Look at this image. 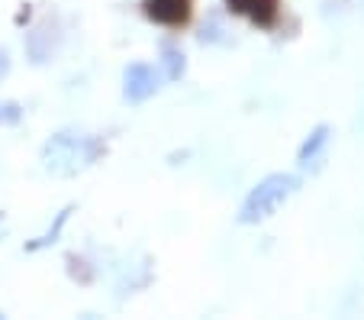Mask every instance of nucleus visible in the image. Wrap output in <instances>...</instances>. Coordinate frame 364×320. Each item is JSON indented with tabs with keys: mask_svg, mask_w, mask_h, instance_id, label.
Returning a JSON list of instances; mask_svg holds the SVG:
<instances>
[{
	"mask_svg": "<svg viewBox=\"0 0 364 320\" xmlns=\"http://www.w3.org/2000/svg\"><path fill=\"white\" fill-rule=\"evenodd\" d=\"M103 155V140L77 126H65V130L52 133L42 146V168L58 178H71L90 168Z\"/></svg>",
	"mask_w": 364,
	"mask_h": 320,
	"instance_id": "nucleus-1",
	"label": "nucleus"
},
{
	"mask_svg": "<svg viewBox=\"0 0 364 320\" xmlns=\"http://www.w3.org/2000/svg\"><path fill=\"white\" fill-rule=\"evenodd\" d=\"M296 188H300V178L290 175V172L264 175V178L245 195V201H242L239 223H245V227H258V223L271 220V217H274L277 210L296 195Z\"/></svg>",
	"mask_w": 364,
	"mask_h": 320,
	"instance_id": "nucleus-2",
	"label": "nucleus"
},
{
	"mask_svg": "<svg viewBox=\"0 0 364 320\" xmlns=\"http://www.w3.org/2000/svg\"><path fill=\"white\" fill-rule=\"evenodd\" d=\"M161 91V75L145 62H132L123 71V100L126 104H145Z\"/></svg>",
	"mask_w": 364,
	"mask_h": 320,
	"instance_id": "nucleus-3",
	"label": "nucleus"
},
{
	"mask_svg": "<svg viewBox=\"0 0 364 320\" xmlns=\"http://www.w3.org/2000/svg\"><path fill=\"white\" fill-rule=\"evenodd\" d=\"M58 46H62V33H58V26L52 20H42L39 26H33V33L26 36V52L36 65H46L48 58L58 52Z\"/></svg>",
	"mask_w": 364,
	"mask_h": 320,
	"instance_id": "nucleus-4",
	"label": "nucleus"
},
{
	"mask_svg": "<svg viewBox=\"0 0 364 320\" xmlns=\"http://www.w3.org/2000/svg\"><path fill=\"white\" fill-rule=\"evenodd\" d=\"M329 140H332V126H326V123L313 126L309 136L300 143V149H296V162H300V168H319Z\"/></svg>",
	"mask_w": 364,
	"mask_h": 320,
	"instance_id": "nucleus-5",
	"label": "nucleus"
},
{
	"mask_svg": "<svg viewBox=\"0 0 364 320\" xmlns=\"http://www.w3.org/2000/svg\"><path fill=\"white\" fill-rule=\"evenodd\" d=\"M229 10H235V14H245L252 23H258V26H271L277 16V7L274 0H229Z\"/></svg>",
	"mask_w": 364,
	"mask_h": 320,
	"instance_id": "nucleus-6",
	"label": "nucleus"
},
{
	"mask_svg": "<svg viewBox=\"0 0 364 320\" xmlns=\"http://www.w3.org/2000/svg\"><path fill=\"white\" fill-rule=\"evenodd\" d=\"M149 16L159 23H184L187 0H149Z\"/></svg>",
	"mask_w": 364,
	"mask_h": 320,
	"instance_id": "nucleus-7",
	"label": "nucleus"
},
{
	"mask_svg": "<svg viewBox=\"0 0 364 320\" xmlns=\"http://www.w3.org/2000/svg\"><path fill=\"white\" fill-rule=\"evenodd\" d=\"M184 71H187L184 52H181L178 46H171V42H165V46H161V75H165L168 81H181Z\"/></svg>",
	"mask_w": 364,
	"mask_h": 320,
	"instance_id": "nucleus-8",
	"label": "nucleus"
},
{
	"mask_svg": "<svg viewBox=\"0 0 364 320\" xmlns=\"http://www.w3.org/2000/svg\"><path fill=\"white\" fill-rule=\"evenodd\" d=\"M75 214V207H65V210H58L55 214V223H52V227H48L46 233H42V237H36L33 243H26V252H39V249H46V246H52V243H58V237H62V230H65V223H68V217Z\"/></svg>",
	"mask_w": 364,
	"mask_h": 320,
	"instance_id": "nucleus-9",
	"label": "nucleus"
},
{
	"mask_svg": "<svg viewBox=\"0 0 364 320\" xmlns=\"http://www.w3.org/2000/svg\"><path fill=\"white\" fill-rule=\"evenodd\" d=\"M200 42H206V46H220V42H229V36H226V26H223V20H206L203 26H200V36H197Z\"/></svg>",
	"mask_w": 364,
	"mask_h": 320,
	"instance_id": "nucleus-10",
	"label": "nucleus"
},
{
	"mask_svg": "<svg viewBox=\"0 0 364 320\" xmlns=\"http://www.w3.org/2000/svg\"><path fill=\"white\" fill-rule=\"evenodd\" d=\"M23 120V107L16 100H0V126H14Z\"/></svg>",
	"mask_w": 364,
	"mask_h": 320,
	"instance_id": "nucleus-11",
	"label": "nucleus"
},
{
	"mask_svg": "<svg viewBox=\"0 0 364 320\" xmlns=\"http://www.w3.org/2000/svg\"><path fill=\"white\" fill-rule=\"evenodd\" d=\"M7 75H10V52L0 46V81H4Z\"/></svg>",
	"mask_w": 364,
	"mask_h": 320,
	"instance_id": "nucleus-12",
	"label": "nucleus"
},
{
	"mask_svg": "<svg viewBox=\"0 0 364 320\" xmlns=\"http://www.w3.org/2000/svg\"><path fill=\"white\" fill-rule=\"evenodd\" d=\"M0 237H4V223H0Z\"/></svg>",
	"mask_w": 364,
	"mask_h": 320,
	"instance_id": "nucleus-13",
	"label": "nucleus"
}]
</instances>
